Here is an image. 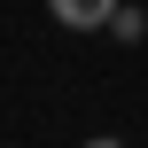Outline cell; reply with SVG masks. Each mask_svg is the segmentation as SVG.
I'll return each instance as SVG.
<instances>
[{"instance_id": "cell-1", "label": "cell", "mask_w": 148, "mask_h": 148, "mask_svg": "<svg viewBox=\"0 0 148 148\" xmlns=\"http://www.w3.org/2000/svg\"><path fill=\"white\" fill-rule=\"evenodd\" d=\"M47 16H55L62 31H109L117 0H47Z\"/></svg>"}, {"instance_id": "cell-2", "label": "cell", "mask_w": 148, "mask_h": 148, "mask_svg": "<svg viewBox=\"0 0 148 148\" xmlns=\"http://www.w3.org/2000/svg\"><path fill=\"white\" fill-rule=\"evenodd\" d=\"M109 31H117V39H140V31H148V16H140V8H125V0H117V16H109Z\"/></svg>"}]
</instances>
